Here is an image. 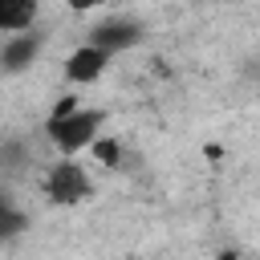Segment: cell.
Listing matches in <instances>:
<instances>
[{
  "instance_id": "6da1fadb",
  "label": "cell",
  "mask_w": 260,
  "mask_h": 260,
  "mask_svg": "<svg viewBox=\"0 0 260 260\" xmlns=\"http://www.w3.org/2000/svg\"><path fill=\"white\" fill-rule=\"evenodd\" d=\"M102 122H106L102 110L81 106L77 93H65V98L49 110V118H45V138H49V146H53L57 154H81V150H89L93 138L102 134Z\"/></svg>"
},
{
  "instance_id": "7a4b0ae2",
  "label": "cell",
  "mask_w": 260,
  "mask_h": 260,
  "mask_svg": "<svg viewBox=\"0 0 260 260\" xmlns=\"http://www.w3.org/2000/svg\"><path fill=\"white\" fill-rule=\"evenodd\" d=\"M41 191L57 207H77L93 195V175L85 162H77V154H57L41 175Z\"/></svg>"
},
{
  "instance_id": "3957f363",
  "label": "cell",
  "mask_w": 260,
  "mask_h": 260,
  "mask_svg": "<svg viewBox=\"0 0 260 260\" xmlns=\"http://www.w3.org/2000/svg\"><path fill=\"white\" fill-rule=\"evenodd\" d=\"M110 57H114V53H106L102 45L81 41V45L65 57V81H73V85H93V81L110 69Z\"/></svg>"
},
{
  "instance_id": "277c9868",
  "label": "cell",
  "mask_w": 260,
  "mask_h": 260,
  "mask_svg": "<svg viewBox=\"0 0 260 260\" xmlns=\"http://www.w3.org/2000/svg\"><path fill=\"white\" fill-rule=\"evenodd\" d=\"M138 37H142V28H138V20H130V16H110V20H98V24L85 32V41L102 45L106 53H122V49L138 45Z\"/></svg>"
},
{
  "instance_id": "5b68a950",
  "label": "cell",
  "mask_w": 260,
  "mask_h": 260,
  "mask_svg": "<svg viewBox=\"0 0 260 260\" xmlns=\"http://www.w3.org/2000/svg\"><path fill=\"white\" fill-rule=\"evenodd\" d=\"M37 53H41V32L20 28V32H8V37H4V45H0V65L16 73V69H28V65L37 61Z\"/></svg>"
},
{
  "instance_id": "8992f818",
  "label": "cell",
  "mask_w": 260,
  "mask_h": 260,
  "mask_svg": "<svg viewBox=\"0 0 260 260\" xmlns=\"http://www.w3.org/2000/svg\"><path fill=\"white\" fill-rule=\"evenodd\" d=\"M41 16V0H0V32H20L32 28Z\"/></svg>"
},
{
  "instance_id": "52a82bcc",
  "label": "cell",
  "mask_w": 260,
  "mask_h": 260,
  "mask_svg": "<svg viewBox=\"0 0 260 260\" xmlns=\"http://www.w3.org/2000/svg\"><path fill=\"white\" fill-rule=\"evenodd\" d=\"M89 158H93L98 167H106V171H118V167H122V142H118L114 134H98L93 146H89Z\"/></svg>"
},
{
  "instance_id": "ba28073f",
  "label": "cell",
  "mask_w": 260,
  "mask_h": 260,
  "mask_svg": "<svg viewBox=\"0 0 260 260\" xmlns=\"http://www.w3.org/2000/svg\"><path fill=\"white\" fill-rule=\"evenodd\" d=\"M28 228V219H24V211L0 191V240H12V236H20Z\"/></svg>"
},
{
  "instance_id": "9c48e42d",
  "label": "cell",
  "mask_w": 260,
  "mask_h": 260,
  "mask_svg": "<svg viewBox=\"0 0 260 260\" xmlns=\"http://www.w3.org/2000/svg\"><path fill=\"white\" fill-rule=\"evenodd\" d=\"M65 4H69L73 12H93V8H102L106 0H65Z\"/></svg>"
}]
</instances>
